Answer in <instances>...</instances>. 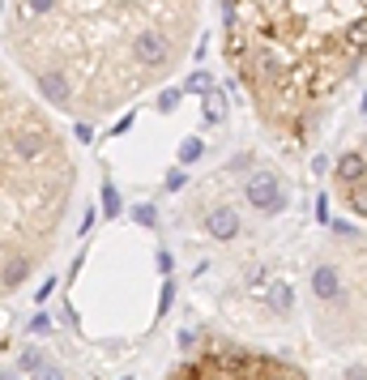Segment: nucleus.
<instances>
[{"instance_id": "nucleus-2", "label": "nucleus", "mask_w": 367, "mask_h": 380, "mask_svg": "<svg viewBox=\"0 0 367 380\" xmlns=\"http://www.w3.org/2000/svg\"><path fill=\"white\" fill-rule=\"evenodd\" d=\"M363 18V0L222 5V56L248 90L256 120L286 154L312 150L338 90L359 77Z\"/></svg>"}, {"instance_id": "nucleus-4", "label": "nucleus", "mask_w": 367, "mask_h": 380, "mask_svg": "<svg viewBox=\"0 0 367 380\" xmlns=\"http://www.w3.org/2000/svg\"><path fill=\"white\" fill-rule=\"evenodd\" d=\"M312 320L329 346L363 342V227L333 223V244L312 265Z\"/></svg>"}, {"instance_id": "nucleus-12", "label": "nucleus", "mask_w": 367, "mask_h": 380, "mask_svg": "<svg viewBox=\"0 0 367 380\" xmlns=\"http://www.w3.org/2000/svg\"><path fill=\"white\" fill-rule=\"evenodd\" d=\"M133 218H137L141 227H149V223H154V205H137V209H133Z\"/></svg>"}, {"instance_id": "nucleus-3", "label": "nucleus", "mask_w": 367, "mask_h": 380, "mask_svg": "<svg viewBox=\"0 0 367 380\" xmlns=\"http://www.w3.org/2000/svg\"><path fill=\"white\" fill-rule=\"evenodd\" d=\"M73 188L77 167L65 133L0 65V274L9 261L43 265L56 252Z\"/></svg>"}, {"instance_id": "nucleus-6", "label": "nucleus", "mask_w": 367, "mask_h": 380, "mask_svg": "<svg viewBox=\"0 0 367 380\" xmlns=\"http://www.w3.org/2000/svg\"><path fill=\"white\" fill-rule=\"evenodd\" d=\"M239 197L248 201V209H256V214H265V218H274V214L286 209L291 188H286V180H282L274 167H252V171L243 176Z\"/></svg>"}, {"instance_id": "nucleus-8", "label": "nucleus", "mask_w": 367, "mask_h": 380, "mask_svg": "<svg viewBox=\"0 0 367 380\" xmlns=\"http://www.w3.org/2000/svg\"><path fill=\"white\" fill-rule=\"evenodd\" d=\"M227 116V107H222V94H205V120H222Z\"/></svg>"}, {"instance_id": "nucleus-15", "label": "nucleus", "mask_w": 367, "mask_h": 380, "mask_svg": "<svg viewBox=\"0 0 367 380\" xmlns=\"http://www.w3.org/2000/svg\"><path fill=\"white\" fill-rule=\"evenodd\" d=\"M175 98H180V90H167V94H163V103H159V107H163V112H171V107H175Z\"/></svg>"}, {"instance_id": "nucleus-16", "label": "nucleus", "mask_w": 367, "mask_h": 380, "mask_svg": "<svg viewBox=\"0 0 367 380\" xmlns=\"http://www.w3.org/2000/svg\"><path fill=\"white\" fill-rule=\"evenodd\" d=\"M73 137H77V141H90L94 133H90V124H77V129H73Z\"/></svg>"}, {"instance_id": "nucleus-10", "label": "nucleus", "mask_w": 367, "mask_h": 380, "mask_svg": "<svg viewBox=\"0 0 367 380\" xmlns=\"http://www.w3.org/2000/svg\"><path fill=\"white\" fill-rule=\"evenodd\" d=\"M184 90H196V94H214V77H209V73H192Z\"/></svg>"}, {"instance_id": "nucleus-11", "label": "nucleus", "mask_w": 367, "mask_h": 380, "mask_svg": "<svg viewBox=\"0 0 367 380\" xmlns=\"http://www.w3.org/2000/svg\"><path fill=\"white\" fill-rule=\"evenodd\" d=\"M192 158H201V141H184V150H180V162H192Z\"/></svg>"}, {"instance_id": "nucleus-17", "label": "nucleus", "mask_w": 367, "mask_h": 380, "mask_svg": "<svg viewBox=\"0 0 367 380\" xmlns=\"http://www.w3.org/2000/svg\"><path fill=\"white\" fill-rule=\"evenodd\" d=\"M0 380H18V376H13V372H0Z\"/></svg>"}, {"instance_id": "nucleus-1", "label": "nucleus", "mask_w": 367, "mask_h": 380, "mask_svg": "<svg viewBox=\"0 0 367 380\" xmlns=\"http://www.w3.org/2000/svg\"><path fill=\"white\" fill-rule=\"evenodd\" d=\"M201 13V5L180 0L0 5V39L34 98L77 124H94L180 73Z\"/></svg>"}, {"instance_id": "nucleus-7", "label": "nucleus", "mask_w": 367, "mask_h": 380, "mask_svg": "<svg viewBox=\"0 0 367 380\" xmlns=\"http://www.w3.org/2000/svg\"><path fill=\"white\" fill-rule=\"evenodd\" d=\"M363 176H367V158H363V145L354 141L350 150H342L338 167H333V192L354 209V218H363L367 209V192H363Z\"/></svg>"}, {"instance_id": "nucleus-9", "label": "nucleus", "mask_w": 367, "mask_h": 380, "mask_svg": "<svg viewBox=\"0 0 367 380\" xmlns=\"http://www.w3.org/2000/svg\"><path fill=\"white\" fill-rule=\"evenodd\" d=\"M102 214H107V218H116V214H120V192H116L112 184H102Z\"/></svg>"}, {"instance_id": "nucleus-14", "label": "nucleus", "mask_w": 367, "mask_h": 380, "mask_svg": "<svg viewBox=\"0 0 367 380\" xmlns=\"http://www.w3.org/2000/svg\"><path fill=\"white\" fill-rule=\"evenodd\" d=\"M34 380H65L56 367H43V372H34Z\"/></svg>"}, {"instance_id": "nucleus-5", "label": "nucleus", "mask_w": 367, "mask_h": 380, "mask_svg": "<svg viewBox=\"0 0 367 380\" xmlns=\"http://www.w3.org/2000/svg\"><path fill=\"white\" fill-rule=\"evenodd\" d=\"M175 380H307V372L239 342H209L196 359L180 363Z\"/></svg>"}, {"instance_id": "nucleus-13", "label": "nucleus", "mask_w": 367, "mask_h": 380, "mask_svg": "<svg viewBox=\"0 0 367 380\" xmlns=\"http://www.w3.org/2000/svg\"><path fill=\"white\" fill-rule=\"evenodd\" d=\"M22 367H43V350H26L22 355Z\"/></svg>"}]
</instances>
